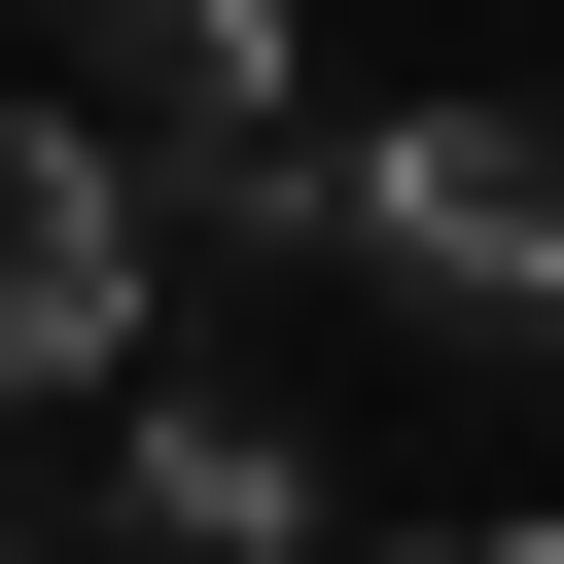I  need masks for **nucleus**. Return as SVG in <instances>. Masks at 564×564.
I'll use <instances>...</instances> for the list:
<instances>
[{"instance_id": "nucleus-1", "label": "nucleus", "mask_w": 564, "mask_h": 564, "mask_svg": "<svg viewBox=\"0 0 564 564\" xmlns=\"http://www.w3.org/2000/svg\"><path fill=\"white\" fill-rule=\"evenodd\" d=\"M317 247H352L388 317H458V352H564V106H388V141L317 176Z\"/></svg>"}, {"instance_id": "nucleus-2", "label": "nucleus", "mask_w": 564, "mask_h": 564, "mask_svg": "<svg viewBox=\"0 0 564 564\" xmlns=\"http://www.w3.org/2000/svg\"><path fill=\"white\" fill-rule=\"evenodd\" d=\"M141 317H176V176L106 106H0V388H141Z\"/></svg>"}, {"instance_id": "nucleus-3", "label": "nucleus", "mask_w": 564, "mask_h": 564, "mask_svg": "<svg viewBox=\"0 0 564 564\" xmlns=\"http://www.w3.org/2000/svg\"><path fill=\"white\" fill-rule=\"evenodd\" d=\"M70 70H106V106H176L212 176L282 141V0H70Z\"/></svg>"}, {"instance_id": "nucleus-4", "label": "nucleus", "mask_w": 564, "mask_h": 564, "mask_svg": "<svg viewBox=\"0 0 564 564\" xmlns=\"http://www.w3.org/2000/svg\"><path fill=\"white\" fill-rule=\"evenodd\" d=\"M141 529H176V564H282V529H317V458H282L247 388H141Z\"/></svg>"}, {"instance_id": "nucleus-5", "label": "nucleus", "mask_w": 564, "mask_h": 564, "mask_svg": "<svg viewBox=\"0 0 564 564\" xmlns=\"http://www.w3.org/2000/svg\"><path fill=\"white\" fill-rule=\"evenodd\" d=\"M388 564H564V529H388Z\"/></svg>"}]
</instances>
